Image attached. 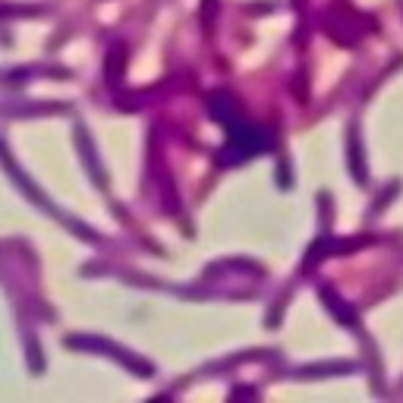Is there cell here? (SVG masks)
<instances>
[{
    "instance_id": "obj_2",
    "label": "cell",
    "mask_w": 403,
    "mask_h": 403,
    "mask_svg": "<svg viewBox=\"0 0 403 403\" xmlns=\"http://www.w3.org/2000/svg\"><path fill=\"white\" fill-rule=\"evenodd\" d=\"M363 19H369V16H359L353 10H347L344 3H338L331 13H324V35H331V41H338V45H356L365 32L375 29L372 22Z\"/></svg>"
},
{
    "instance_id": "obj_4",
    "label": "cell",
    "mask_w": 403,
    "mask_h": 403,
    "mask_svg": "<svg viewBox=\"0 0 403 403\" xmlns=\"http://www.w3.org/2000/svg\"><path fill=\"white\" fill-rule=\"evenodd\" d=\"M318 293H322L324 306H328V309L334 312V318H338V322H344L347 328H356V324H359V318H356V312H353V306H347L344 299L338 297V293L331 290V287H322V290H318Z\"/></svg>"
},
{
    "instance_id": "obj_1",
    "label": "cell",
    "mask_w": 403,
    "mask_h": 403,
    "mask_svg": "<svg viewBox=\"0 0 403 403\" xmlns=\"http://www.w3.org/2000/svg\"><path fill=\"white\" fill-rule=\"evenodd\" d=\"M224 129H227V148H224V152H230V155H224L227 164H239V161H246V158H252V155L264 152V148H268V142H271V136H268L262 126L246 123L243 117L233 120V123L224 126Z\"/></svg>"
},
{
    "instance_id": "obj_5",
    "label": "cell",
    "mask_w": 403,
    "mask_h": 403,
    "mask_svg": "<svg viewBox=\"0 0 403 403\" xmlns=\"http://www.w3.org/2000/svg\"><path fill=\"white\" fill-rule=\"evenodd\" d=\"M123 73H126V47H123V45H113L111 51H107V57H104V76H107V86L117 88V86H120V79H123Z\"/></svg>"
},
{
    "instance_id": "obj_3",
    "label": "cell",
    "mask_w": 403,
    "mask_h": 403,
    "mask_svg": "<svg viewBox=\"0 0 403 403\" xmlns=\"http://www.w3.org/2000/svg\"><path fill=\"white\" fill-rule=\"evenodd\" d=\"M208 113H212L221 126H230L233 120L243 117V111H239V101L233 98L230 92H212V95H208Z\"/></svg>"
},
{
    "instance_id": "obj_7",
    "label": "cell",
    "mask_w": 403,
    "mask_h": 403,
    "mask_svg": "<svg viewBox=\"0 0 403 403\" xmlns=\"http://www.w3.org/2000/svg\"><path fill=\"white\" fill-rule=\"evenodd\" d=\"M233 397H255V388H237Z\"/></svg>"
},
{
    "instance_id": "obj_6",
    "label": "cell",
    "mask_w": 403,
    "mask_h": 403,
    "mask_svg": "<svg viewBox=\"0 0 403 403\" xmlns=\"http://www.w3.org/2000/svg\"><path fill=\"white\" fill-rule=\"evenodd\" d=\"M350 167L356 173V183H365V164H363V155H359L356 136H350Z\"/></svg>"
}]
</instances>
